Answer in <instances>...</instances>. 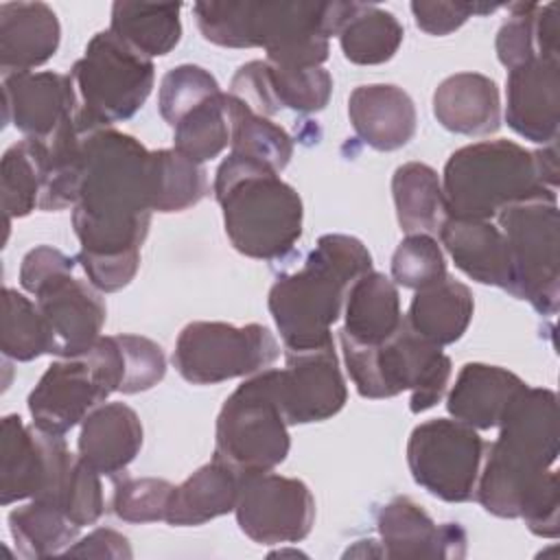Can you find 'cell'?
Masks as SVG:
<instances>
[{"label": "cell", "instance_id": "6da1fadb", "mask_svg": "<svg viewBox=\"0 0 560 560\" xmlns=\"http://www.w3.org/2000/svg\"><path fill=\"white\" fill-rule=\"evenodd\" d=\"M151 212V151L114 127L88 129L72 208L77 258H140Z\"/></svg>", "mask_w": 560, "mask_h": 560}, {"label": "cell", "instance_id": "7a4b0ae2", "mask_svg": "<svg viewBox=\"0 0 560 560\" xmlns=\"http://www.w3.org/2000/svg\"><path fill=\"white\" fill-rule=\"evenodd\" d=\"M357 2H197L203 39L225 48H265L282 68H317Z\"/></svg>", "mask_w": 560, "mask_h": 560}, {"label": "cell", "instance_id": "3957f363", "mask_svg": "<svg viewBox=\"0 0 560 560\" xmlns=\"http://www.w3.org/2000/svg\"><path fill=\"white\" fill-rule=\"evenodd\" d=\"M372 271L368 247L348 234H324L304 265L269 289V313L287 350H313L332 341L348 289Z\"/></svg>", "mask_w": 560, "mask_h": 560}, {"label": "cell", "instance_id": "277c9868", "mask_svg": "<svg viewBox=\"0 0 560 560\" xmlns=\"http://www.w3.org/2000/svg\"><path fill=\"white\" fill-rule=\"evenodd\" d=\"M475 499L501 518H518L529 492L558 459V398L547 387H525L486 444Z\"/></svg>", "mask_w": 560, "mask_h": 560}, {"label": "cell", "instance_id": "5b68a950", "mask_svg": "<svg viewBox=\"0 0 560 560\" xmlns=\"http://www.w3.org/2000/svg\"><path fill=\"white\" fill-rule=\"evenodd\" d=\"M214 199L236 252L258 260L287 256L302 236L304 206L278 173L238 153H228L214 175Z\"/></svg>", "mask_w": 560, "mask_h": 560}, {"label": "cell", "instance_id": "8992f818", "mask_svg": "<svg viewBox=\"0 0 560 560\" xmlns=\"http://www.w3.org/2000/svg\"><path fill=\"white\" fill-rule=\"evenodd\" d=\"M448 217L490 221L512 203L558 197L540 173L534 151L512 140H481L451 153L442 173Z\"/></svg>", "mask_w": 560, "mask_h": 560}, {"label": "cell", "instance_id": "52a82bcc", "mask_svg": "<svg viewBox=\"0 0 560 560\" xmlns=\"http://www.w3.org/2000/svg\"><path fill=\"white\" fill-rule=\"evenodd\" d=\"M348 374L363 398L381 400L411 392V413L435 407L451 378V359L440 346L416 335L407 322L383 343H357L339 330Z\"/></svg>", "mask_w": 560, "mask_h": 560}, {"label": "cell", "instance_id": "ba28073f", "mask_svg": "<svg viewBox=\"0 0 560 560\" xmlns=\"http://www.w3.org/2000/svg\"><path fill=\"white\" fill-rule=\"evenodd\" d=\"M291 448L289 424L276 394V370L267 368L243 381L217 416L214 457L236 475L269 472Z\"/></svg>", "mask_w": 560, "mask_h": 560}, {"label": "cell", "instance_id": "9c48e42d", "mask_svg": "<svg viewBox=\"0 0 560 560\" xmlns=\"http://www.w3.org/2000/svg\"><path fill=\"white\" fill-rule=\"evenodd\" d=\"M122 378L125 365L118 339L116 335H101L88 352L48 365L28 394L33 424L46 433L63 435L109 394L120 392Z\"/></svg>", "mask_w": 560, "mask_h": 560}, {"label": "cell", "instance_id": "30bf717a", "mask_svg": "<svg viewBox=\"0 0 560 560\" xmlns=\"http://www.w3.org/2000/svg\"><path fill=\"white\" fill-rule=\"evenodd\" d=\"M79 112L98 127L129 120L149 98L155 81L153 61L109 28L98 31L70 68Z\"/></svg>", "mask_w": 560, "mask_h": 560}, {"label": "cell", "instance_id": "8fae6325", "mask_svg": "<svg viewBox=\"0 0 560 560\" xmlns=\"http://www.w3.org/2000/svg\"><path fill=\"white\" fill-rule=\"evenodd\" d=\"M512 256V295L527 300L540 315L560 304V217L558 197L512 203L497 214Z\"/></svg>", "mask_w": 560, "mask_h": 560}, {"label": "cell", "instance_id": "7c38bea8", "mask_svg": "<svg viewBox=\"0 0 560 560\" xmlns=\"http://www.w3.org/2000/svg\"><path fill=\"white\" fill-rule=\"evenodd\" d=\"M280 354L273 332L262 324L190 322L182 328L173 365L192 385H217L267 370Z\"/></svg>", "mask_w": 560, "mask_h": 560}, {"label": "cell", "instance_id": "4fadbf2b", "mask_svg": "<svg viewBox=\"0 0 560 560\" xmlns=\"http://www.w3.org/2000/svg\"><path fill=\"white\" fill-rule=\"evenodd\" d=\"M486 442L477 429L455 418H433L418 424L407 442V464L413 481L429 494L464 503L475 497Z\"/></svg>", "mask_w": 560, "mask_h": 560}, {"label": "cell", "instance_id": "5bb4252c", "mask_svg": "<svg viewBox=\"0 0 560 560\" xmlns=\"http://www.w3.org/2000/svg\"><path fill=\"white\" fill-rule=\"evenodd\" d=\"M74 453L68 451L63 435L26 427L20 416L2 418L0 438V501L11 505L22 499H57Z\"/></svg>", "mask_w": 560, "mask_h": 560}, {"label": "cell", "instance_id": "9a60e30c", "mask_svg": "<svg viewBox=\"0 0 560 560\" xmlns=\"http://www.w3.org/2000/svg\"><path fill=\"white\" fill-rule=\"evenodd\" d=\"M241 532L258 545L304 540L315 523V499L302 479L278 472L238 475L234 505Z\"/></svg>", "mask_w": 560, "mask_h": 560}, {"label": "cell", "instance_id": "2e32d148", "mask_svg": "<svg viewBox=\"0 0 560 560\" xmlns=\"http://www.w3.org/2000/svg\"><path fill=\"white\" fill-rule=\"evenodd\" d=\"M276 394L287 424L324 422L337 416L348 400V387L335 343L287 350L284 368L276 370Z\"/></svg>", "mask_w": 560, "mask_h": 560}, {"label": "cell", "instance_id": "e0dca14e", "mask_svg": "<svg viewBox=\"0 0 560 560\" xmlns=\"http://www.w3.org/2000/svg\"><path fill=\"white\" fill-rule=\"evenodd\" d=\"M35 304L48 326L50 354L59 359L88 352L101 337L107 308L96 289L63 273L35 293Z\"/></svg>", "mask_w": 560, "mask_h": 560}, {"label": "cell", "instance_id": "ac0fdd59", "mask_svg": "<svg viewBox=\"0 0 560 560\" xmlns=\"http://www.w3.org/2000/svg\"><path fill=\"white\" fill-rule=\"evenodd\" d=\"M505 122L521 138L549 144L560 127V61L532 59L508 70Z\"/></svg>", "mask_w": 560, "mask_h": 560}, {"label": "cell", "instance_id": "d6986e66", "mask_svg": "<svg viewBox=\"0 0 560 560\" xmlns=\"http://www.w3.org/2000/svg\"><path fill=\"white\" fill-rule=\"evenodd\" d=\"M4 122H13L24 138H46L79 109L70 74L18 72L2 77Z\"/></svg>", "mask_w": 560, "mask_h": 560}, {"label": "cell", "instance_id": "ffe728a7", "mask_svg": "<svg viewBox=\"0 0 560 560\" xmlns=\"http://www.w3.org/2000/svg\"><path fill=\"white\" fill-rule=\"evenodd\" d=\"M383 556L405 558H462L466 534L457 523L438 525L422 505L409 497H394L376 516Z\"/></svg>", "mask_w": 560, "mask_h": 560}, {"label": "cell", "instance_id": "44dd1931", "mask_svg": "<svg viewBox=\"0 0 560 560\" xmlns=\"http://www.w3.org/2000/svg\"><path fill=\"white\" fill-rule=\"evenodd\" d=\"M438 234L462 273L475 282L512 293L514 273L510 245L497 225L481 219L446 217Z\"/></svg>", "mask_w": 560, "mask_h": 560}, {"label": "cell", "instance_id": "7402d4cb", "mask_svg": "<svg viewBox=\"0 0 560 560\" xmlns=\"http://www.w3.org/2000/svg\"><path fill=\"white\" fill-rule=\"evenodd\" d=\"M57 13L44 2L0 4V70L2 77L33 72L59 48Z\"/></svg>", "mask_w": 560, "mask_h": 560}, {"label": "cell", "instance_id": "603a6c76", "mask_svg": "<svg viewBox=\"0 0 560 560\" xmlns=\"http://www.w3.org/2000/svg\"><path fill=\"white\" fill-rule=\"evenodd\" d=\"M348 116L354 133L376 151H396L416 133V105L392 83H370L352 90Z\"/></svg>", "mask_w": 560, "mask_h": 560}, {"label": "cell", "instance_id": "cb8c5ba5", "mask_svg": "<svg viewBox=\"0 0 560 560\" xmlns=\"http://www.w3.org/2000/svg\"><path fill=\"white\" fill-rule=\"evenodd\" d=\"M525 387L527 383L514 372L472 361L459 370L446 396V409L455 420L477 431L494 429Z\"/></svg>", "mask_w": 560, "mask_h": 560}, {"label": "cell", "instance_id": "d4e9b609", "mask_svg": "<svg viewBox=\"0 0 560 560\" xmlns=\"http://www.w3.org/2000/svg\"><path fill=\"white\" fill-rule=\"evenodd\" d=\"M142 422L125 402H103L88 413L79 433V457L98 475L114 477L136 459L142 448Z\"/></svg>", "mask_w": 560, "mask_h": 560}, {"label": "cell", "instance_id": "484cf974", "mask_svg": "<svg viewBox=\"0 0 560 560\" xmlns=\"http://www.w3.org/2000/svg\"><path fill=\"white\" fill-rule=\"evenodd\" d=\"M433 116L453 133H494L501 125L499 88L479 72L451 74L433 92Z\"/></svg>", "mask_w": 560, "mask_h": 560}, {"label": "cell", "instance_id": "4316f807", "mask_svg": "<svg viewBox=\"0 0 560 560\" xmlns=\"http://www.w3.org/2000/svg\"><path fill=\"white\" fill-rule=\"evenodd\" d=\"M341 332L357 343L376 346L398 332L405 317L398 287L381 271H368L352 282L343 304Z\"/></svg>", "mask_w": 560, "mask_h": 560}, {"label": "cell", "instance_id": "83f0119b", "mask_svg": "<svg viewBox=\"0 0 560 560\" xmlns=\"http://www.w3.org/2000/svg\"><path fill=\"white\" fill-rule=\"evenodd\" d=\"M472 311L475 300L470 289L446 276L416 291L405 322L416 335L444 348L462 339L472 319Z\"/></svg>", "mask_w": 560, "mask_h": 560}, {"label": "cell", "instance_id": "f1b7e54d", "mask_svg": "<svg viewBox=\"0 0 560 560\" xmlns=\"http://www.w3.org/2000/svg\"><path fill=\"white\" fill-rule=\"evenodd\" d=\"M236 497L238 475L230 466L212 459L173 488L164 521L173 527L203 525L234 512Z\"/></svg>", "mask_w": 560, "mask_h": 560}, {"label": "cell", "instance_id": "f546056e", "mask_svg": "<svg viewBox=\"0 0 560 560\" xmlns=\"http://www.w3.org/2000/svg\"><path fill=\"white\" fill-rule=\"evenodd\" d=\"M396 219L405 234H438L446 212L442 179L422 162H407L392 177Z\"/></svg>", "mask_w": 560, "mask_h": 560}, {"label": "cell", "instance_id": "4dcf8cb0", "mask_svg": "<svg viewBox=\"0 0 560 560\" xmlns=\"http://www.w3.org/2000/svg\"><path fill=\"white\" fill-rule=\"evenodd\" d=\"M182 4L114 2L109 31L140 55L153 59L168 55L182 37Z\"/></svg>", "mask_w": 560, "mask_h": 560}, {"label": "cell", "instance_id": "1f68e13d", "mask_svg": "<svg viewBox=\"0 0 560 560\" xmlns=\"http://www.w3.org/2000/svg\"><path fill=\"white\" fill-rule=\"evenodd\" d=\"M402 35V24L394 13L357 2L337 37L348 61L357 66H378L396 55Z\"/></svg>", "mask_w": 560, "mask_h": 560}, {"label": "cell", "instance_id": "d6a6232c", "mask_svg": "<svg viewBox=\"0 0 560 560\" xmlns=\"http://www.w3.org/2000/svg\"><path fill=\"white\" fill-rule=\"evenodd\" d=\"M79 529L59 508L48 501L31 499L9 512V532L24 558H46L63 553L74 545Z\"/></svg>", "mask_w": 560, "mask_h": 560}, {"label": "cell", "instance_id": "836d02e7", "mask_svg": "<svg viewBox=\"0 0 560 560\" xmlns=\"http://www.w3.org/2000/svg\"><path fill=\"white\" fill-rule=\"evenodd\" d=\"M210 190L208 173L175 149L151 151V210L184 212L197 206Z\"/></svg>", "mask_w": 560, "mask_h": 560}, {"label": "cell", "instance_id": "e575fe53", "mask_svg": "<svg viewBox=\"0 0 560 560\" xmlns=\"http://www.w3.org/2000/svg\"><path fill=\"white\" fill-rule=\"evenodd\" d=\"M225 109L230 118V153L256 160L280 175L293 155L291 136L230 94H225Z\"/></svg>", "mask_w": 560, "mask_h": 560}, {"label": "cell", "instance_id": "d590c367", "mask_svg": "<svg viewBox=\"0 0 560 560\" xmlns=\"http://www.w3.org/2000/svg\"><path fill=\"white\" fill-rule=\"evenodd\" d=\"M46 164L39 138H22L11 144L0 164V192L4 219H20L39 208Z\"/></svg>", "mask_w": 560, "mask_h": 560}, {"label": "cell", "instance_id": "8d00e7d4", "mask_svg": "<svg viewBox=\"0 0 560 560\" xmlns=\"http://www.w3.org/2000/svg\"><path fill=\"white\" fill-rule=\"evenodd\" d=\"M0 350L15 361H33L42 354H50L48 326L37 304L11 287L2 291Z\"/></svg>", "mask_w": 560, "mask_h": 560}, {"label": "cell", "instance_id": "74e56055", "mask_svg": "<svg viewBox=\"0 0 560 560\" xmlns=\"http://www.w3.org/2000/svg\"><path fill=\"white\" fill-rule=\"evenodd\" d=\"M173 149L188 160L203 164L221 155L230 147V118L225 109V94L208 98L188 112L175 127Z\"/></svg>", "mask_w": 560, "mask_h": 560}, {"label": "cell", "instance_id": "f35d334b", "mask_svg": "<svg viewBox=\"0 0 560 560\" xmlns=\"http://www.w3.org/2000/svg\"><path fill=\"white\" fill-rule=\"evenodd\" d=\"M219 92L221 90L217 79L206 68L182 63L162 77L158 107L162 118L175 127L188 112L217 96Z\"/></svg>", "mask_w": 560, "mask_h": 560}, {"label": "cell", "instance_id": "ab89813d", "mask_svg": "<svg viewBox=\"0 0 560 560\" xmlns=\"http://www.w3.org/2000/svg\"><path fill=\"white\" fill-rule=\"evenodd\" d=\"M444 252L431 234H407L392 256V280L405 289H424L446 278Z\"/></svg>", "mask_w": 560, "mask_h": 560}, {"label": "cell", "instance_id": "60d3db41", "mask_svg": "<svg viewBox=\"0 0 560 560\" xmlns=\"http://www.w3.org/2000/svg\"><path fill=\"white\" fill-rule=\"evenodd\" d=\"M269 68H271L273 90L282 107H289L302 114H313V112H322L328 105L332 94V79L322 66L282 68V66L269 63Z\"/></svg>", "mask_w": 560, "mask_h": 560}, {"label": "cell", "instance_id": "b9f144b4", "mask_svg": "<svg viewBox=\"0 0 560 560\" xmlns=\"http://www.w3.org/2000/svg\"><path fill=\"white\" fill-rule=\"evenodd\" d=\"M173 483L158 477L122 479L112 497V512L127 523H158L166 518Z\"/></svg>", "mask_w": 560, "mask_h": 560}, {"label": "cell", "instance_id": "7bdbcfd3", "mask_svg": "<svg viewBox=\"0 0 560 560\" xmlns=\"http://www.w3.org/2000/svg\"><path fill=\"white\" fill-rule=\"evenodd\" d=\"M57 508L77 525H94L101 514L105 512L103 501V488H101V475L90 468L79 453L74 455L68 475L63 479Z\"/></svg>", "mask_w": 560, "mask_h": 560}, {"label": "cell", "instance_id": "ee69618b", "mask_svg": "<svg viewBox=\"0 0 560 560\" xmlns=\"http://www.w3.org/2000/svg\"><path fill=\"white\" fill-rule=\"evenodd\" d=\"M510 18L501 24L497 33V57L512 70L532 59H538V35H536V2H514L508 7ZM542 59V57H540Z\"/></svg>", "mask_w": 560, "mask_h": 560}, {"label": "cell", "instance_id": "f6af8a7d", "mask_svg": "<svg viewBox=\"0 0 560 560\" xmlns=\"http://www.w3.org/2000/svg\"><path fill=\"white\" fill-rule=\"evenodd\" d=\"M116 339L120 343L125 365V378L120 385L122 394L147 392L164 378L166 357L155 341L129 332H120Z\"/></svg>", "mask_w": 560, "mask_h": 560}, {"label": "cell", "instance_id": "bcb514c9", "mask_svg": "<svg viewBox=\"0 0 560 560\" xmlns=\"http://www.w3.org/2000/svg\"><path fill=\"white\" fill-rule=\"evenodd\" d=\"M230 96H234L236 101H241L247 109H252L258 116H273L282 109L276 90H273V81H271V68L265 61L256 59L249 63H243L232 81H230Z\"/></svg>", "mask_w": 560, "mask_h": 560}, {"label": "cell", "instance_id": "7dc6e473", "mask_svg": "<svg viewBox=\"0 0 560 560\" xmlns=\"http://www.w3.org/2000/svg\"><path fill=\"white\" fill-rule=\"evenodd\" d=\"M501 9L499 4H481V2H424L413 0L411 13L418 24L429 35H448L457 31L472 15H488Z\"/></svg>", "mask_w": 560, "mask_h": 560}, {"label": "cell", "instance_id": "c3c4849f", "mask_svg": "<svg viewBox=\"0 0 560 560\" xmlns=\"http://www.w3.org/2000/svg\"><path fill=\"white\" fill-rule=\"evenodd\" d=\"M532 534L556 538L560 532V490L558 472L551 468L540 483L529 492L521 508V516Z\"/></svg>", "mask_w": 560, "mask_h": 560}, {"label": "cell", "instance_id": "681fc988", "mask_svg": "<svg viewBox=\"0 0 560 560\" xmlns=\"http://www.w3.org/2000/svg\"><path fill=\"white\" fill-rule=\"evenodd\" d=\"M74 262H77V258L66 256L61 249H57L52 245H37L22 258L20 284L24 291L35 295L50 280H55L63 273H72Z\"/></svg>", "mask_w": 560, "mask_h": 560}, {"label": "cell", "instance_id": "f907efd6", "mask_svg": "<svg viewBox=\"0 0 560 560\" xmlns=\"http://www.w3.org/2000/svg\"><path fill=\"white\" fill-rule=\"evenodd\" d=\"M66 556H88V558H131V547L129 540L116 532V529H107V527H98L94 532H90L85 538L77 540L74 545H70L66 551Z\"/></svg>", "mask_w": 560, "mask_h": 560}]
</instances>
